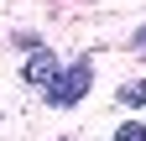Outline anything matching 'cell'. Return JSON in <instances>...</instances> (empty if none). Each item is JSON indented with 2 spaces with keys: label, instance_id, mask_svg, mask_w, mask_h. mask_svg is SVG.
I'll list each match as a JSON object with an SVG mask.
<instances>
[{
  "label": "cell",
  "instance_id": "obj_4",
  "mask_svg": "<svg viewBox=\"0 0 146 141\" xmlns=\"http://www.w3.org/2000/svg\"><path fill=\"white\" fill-rule=\"evenodd\" d=\"M115 141H146V126L141 120H125V126L115 131Z\"/></svg>",
  "mask_w": 146,
  "mask_h": 141
},
{
  "label": "cell",
  "instance_id": "obj_3",
  "mask_svg": "<svg viewBox=\"0 0 146 141\" xmlns=\"http://www.w3.org/2000/svg\"><path fill=\"white\" fill-rule=\"evenodd\" d=\"M120 104H131V110H136V104H146V78H136V84H120V94H115Z\"/></svg>",
  "mask_w": 146,
  "mask_h": 141
},
{
  "label": "cell",
  "instance_id": "obj_5",
  "mask_svg": "<svg viewBox=\"0 0 146 141\" xmlns=\"http://www.w3.org/2000/svg\"><path fill=\"white\" fill-rule=\"evenodd\" d=\"M136 52H141V58H146V26L136 31Z\"/></svg>",
  "mask_w": 146,
  "mask_h": 141
},
{
  "label": "cell",
  "instance_id": "obj_1",
  "mask_svg": "<svg viewBox=\"0 0 146 141\" xmlns=\"http://www.w3.org/2000/svg\"><path fill=\"white\" fill-rule=\"evenodd\" d=\"M89 84H94V63H68V68H58V73H52L42 89H47V104L52 110H73V104H78L84 94H89Z\"/></svg>",
  "mask_w": 146,
  "mask_h": 141
},
{
  "label": "cell",
  "instance_id": "obj_2",
  "mask_svg": "<svg viewBox=\"0 0 146 141\" xmlns=\"http://www.w3.org/2000/svg\"><path fill=\"white\" fill-rule=\"evenodd\" d=\"M52 73H58V58H52L47 47H31V52H26V63H21V78H26V84H36V89H42V84H47Z\"/></svg>",
  "mask_w": 146,
  "mask_h": 141
}]
</instances>
